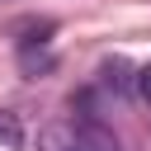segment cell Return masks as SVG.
Listing matches in <instances>:
<instances>
[{
  "label": "cell",
  "instance_id": "cell-1",
  "mask_svg": "<svg viewBox=\"0 0 151 151\" xmlns=\"http://www.w3.org/2000/svg\"><path fill=\"white\" fill-rule=\"evenodd\" d=\"M38 151H85V146H80L76 123H47L38 132Z\"/></svg>",
  "mask_w": 151,
  "mask_h": 151
},
{
  "label": "cell",
  "instance_id": "cell-2",
  "mask_svg": "<svg viewBox=\"0 0 151 151\" xmlns=\"http://www.w3.org/2000/svg\"><path fill=\"white\" fill-rule=\"evenodd\" d=\"M76 132H80V146H85V151H118V137H113L104 123H94V118L76 123Z\"/></svg>",
  "mask_w": 151,
  "mask_h": 151
},
{
  "label": "cell",
  "instance_id": "cell-3",
  "mask_svg": "<svg viewBox=\"0 0 151 151\" xmlns=\"http://www.w3.org/2000/svg\"><path fill=\"white\" fill-rule=\"evenodd\" d=\"M104 85H113V90H137V76H127V61L113 57V61H104Z\"/></svg>",
  "mask_w": 151,
  "mask_h": 151
},
{
  "label": "cell",
  "instance_id": "cell-4",
  "mask_svg": "<svg viewBox=\"0 0 151 151\" xmlns=\"http://www.w3.org/2000/svg\"><path fill=\"white\" fill-rule=\"evenodd\" d=\"M0 146H24V123H19V113H9V109H0Z\"/></svg>",
  "mask_w": 151,
  "mask_h": 151
},
{
  "label": "cell",
  "instance_id": "cell-5",
  "mask_svg": "<svg viewBox=\"0 0 151 151\" xmlns=\"http://www.w3.org/2000/svg\"><path fill=\"white\" fill-rule=\"evenodd\" d=\"M19 66H24V76L52 71V52H33V47H19Z\"/></svg>",
  "mask_w": 151,
  "mask_h": 151
},
{
  "label": "cell",
  "instance_id": "cell-6",
  "mask_svg": "<svg viewBox=\"0 0 151 151\" xmlns=\"http://www.w3.org/2000/svg\"><path fill=\"white\" fill-rule=\"evenodd\" d=\"M137 94H142V104H151V66L137 71Z\"/></svg>",
  "mask_w": 151,
  "mask_h": 151
}]
</instances>
